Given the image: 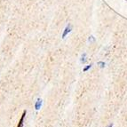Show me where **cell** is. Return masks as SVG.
<instances>
[{
    "label": "cell",
    "instance_id": "obj_1",
    "mask_svg": "<svg viewBox=\"0 0 127 127\" xmlns=\"http://www.w3.org/2000/svg\"><path fill=\"white\" fill-rule=\"evenodd\" d=\"M71 30H72V27H71V25H70V24H68V25H67V27L65 28V30H64L63 34H62V38H65L66 36H67L68 33H70V32H71Z\"/></svg>",
    "mask_w": 127,
    "mask_h": 127
},
{
    "label": "cell",
    "instance_id": "obj_2",
    "mask_svg": "<svg viewBox=\"0 0 127 127\" xmlns=\"http://www.w3.org/2000/svg\"><path fill=\"white\" fill-rule=\"evenodd\" d=\"M26 110H24L23 113H22V115H21V118H20V121H19V123H18L17 125V127H23V122H24V117H25L26 116Z\"/></svg>",
    "mask_w": 127,
    "mask_h": 127
},
{
    "label": "cell",
    "instance_id": "obj_3",
    "mask_svg": "<svg viewBox=\"0 0 127 127\" xmlns=\"http://www.w3.org/2000/svg\"><path fill=\"white\" fill-rule=\"evenodd\" d=\"M41 106H42V100H41V99H37L36 104H35V108H36V110H38L41 108Z\"/></svg>",
    "mask_w": 127,
    "mask_h": 127
},
{
    "label": "cell",
    "instance_id": "obj_4",
    "mask_svg": "<svg viewBox=\"0 0 127 127\" xmlns=\"http://www.w3.org/2000/svg\"><path fill=\"white\" fill-rule=\"evenodd\" d=\"M80 62L82 63H85V62H86V53H83L82 56H81Z\"/></svg>",
    "mask_w": 127,
    "mask_h": 127
},
{
    "label": "cell",
    "instance_id": "obj_5",
    "mask_svg": "<svg viewBox=\"0 0 127 127\" xmlns=\"http://www.w3.org/2000/svg\"><path fill=\"white\" fill-rule=\"evenodd\" d=\"M92 66H93V64H90V65L86 66V67H85V68H84V69H83V71H84V72H86L87 70H89L90 68H92Z\"/></svg>",
    "mask_w": 127,
    "mask_h": 127
},
{
    "label": "cell",
    "instance_id": "obj_6",
    "mask_svg": "<svg viewBox=\"0 0 127 127\" xmlns=\"http://www.w3.org/2000/svg\"><path fill=\"white\" fill-rule=\"evenodd\" d=\"M98 65L100 66V68H103L104 67H105V65H106V64H105V62H98Z\"/></svg>",
    "mask_w": 127,
    "mask_h": 127
},
{
    "label": "cell",
    "instance_id": "obj_7",
    "mask_svg": "<svg viewBox=\"0 0 127 127\" xmlns=\"http://www.w3.org/2000/svg\"><path fill=\"white\" fill-rule=\"evenodd\" d=\"M88 41H89L90 43L94 42V41H95V38H94V36H89V38H88Z\"/></svg>",
    "mask_w": 127,
    "mask_h": 127
},
{
    "label": "cell",
    "instance_id": "obj_8",
    "mask_svg": "<svg viewBox=\"0 0 127 127\" xmlns=\"http://www.w3.org/2000/svg\"><path fill=\"white\" fill-rule=\"evenodd\" d=\"M108 127H113V125H108Z\"/></svg>",
    "mask_w": 127,
    "mask_h": 127
}]
</instances>
